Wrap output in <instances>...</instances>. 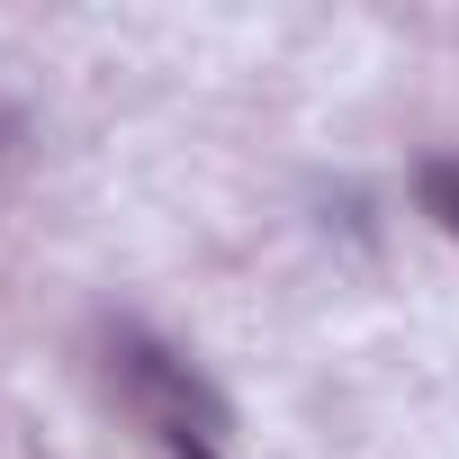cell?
<instances>
[{"mask_svg":"<svg viewBox=\"0 0 459 459\" xmlns=\"http://www.w3.org/2000/svg\"><path fill=\"white\" fill-rule=\"evenodd\" d=\"M117 378H126V396L153 414V432H162L171 450H216V441H225V396H216L180 351H162L153 333L117 325Z\"/></svg>","mask_w":459,"mask_h":459,"instance_id":"1","label":"cell"},{"mask_svg":"<svg viewBox=\"0 0 459 459\" xmlns=\"http://www.w3.org/2000/svg\"><path fill=\"white\" fill-rule=\"evenodd\" d=\"M414 189H423V207L441 216V235L459 244V162H450V153H423V171H414Z\"/></svg>","mask_w":459,"mask_h":459,"instance_id":"2","label":"cell"},{"mask_svg":"<svg viewBox=\"0 0 459 459\" xmlns=\"http://www.w3.org/2000/svg\"><path fill=\"white\" fill-rule=\"evenodd\" d=\"M180 459H216V450H180Z\"/></svg>","mask_w":459,"mask_h":459,"instance_id":"3","label":"cell"}]
</instances>
